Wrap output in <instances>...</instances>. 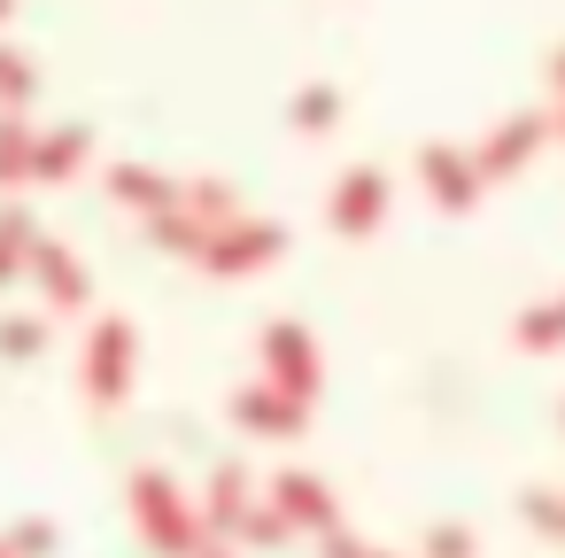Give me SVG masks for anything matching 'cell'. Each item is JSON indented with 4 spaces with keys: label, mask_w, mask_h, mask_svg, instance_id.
I'll return each mask as SVG.
<instances>
[{
    "label": "cell",
    "mask_w": 565,
    "mask_h": 558,
    "mask_svg": "<svg viewBox=\"0 0 565 558\" xmlns=\"http://www.w3.org/2000/svg\"><path fill=\"white\" fill-rule=\"evenodd\" d=\"M132 512H140V527H148L163 550H186V558H194V519H186V504H179V488H171L163 473H140V481H132Z\"/></svg>",
    "instance_id": "1"
},
{
    "label": "cell",
    "mask_w": 565,
    "mask_h": 558,
    "mask_svg": "<svg viewBox=\"0 0 565 558\" xmlns=\"http://www.w3.org/2000/svg\"><path fill=\"white\" fill-rule=\"evenodd\" d=\"M279 249H287L279 225H225V233L202 241V264H210V272H256V264H271Z\"/></svg>",
    "instance_id": "2"
},
{
    "label": "cell",
    "mask_w": 565,
    "mask_h": 558,
    "mask_svg": "<svg viewBox=\"0 0 565 558\" xmlns=\"http://www.w3.org/2000/svg\"><path fill=\"white\" fill-rule=\"evenodd\" d=\"M264 357L279 365V372H271V388H279V396H295V403H302V396L318 388V357H310L302 326H271V334H264Z\"/></svg>",
    "instance_id": "3"
},
{
    "label": "cell",
    "mask_w": 565,
    "mask_h": 558,
    "mask_svg": "<svg viewBox=\"0 0 565 558\" xmlns=\"http://www.w3.org/2000/svg\"><path fill=\"white\" fill-rule=\"evenodd\" d=\"M380 210H387V179H380V171H349L326 218H333L341 233H372V225H380Z\"/></svg>",
    "instance_id": "4"
},
{
    "label": "cell",
    "mask_w": 565,
    "mask_h": 558,
    "mask_svg": "<svg viewBox=\"0 0 565 558\" xmlns=\"http://www.w3.org/2000/svg\"><path fill=\"white\" fill-rule=\"evenodd\" d=\"M279 504V519L287 527H318V535H333V496H326V481H310V473H279V488H271Z\"/></svg>",
    "instance_id": "5"
},
{
    "label": "cell",
    "mask_w": 565,
    "mask_h": 558,
    "mask_svg": "<svg viewBox=\"0 0 565 558\" xmlns=\"http://www.w3.org/2000/svg\"><path fill=\"white\" fill-rule=\"evenodd\" d=\"M125 365H132V326L109 318V326L94 334V372H86V388H94L102 403H117V396H125Z\"/></svg>",
    "instance_id": "6"
},
{
    "label": "cell",
    "mask_w": 565,
    "mask_h": 558,
    "mask_svg": "<svg viewBox=\"0 0 565 558\" xmlns=\"http://www.w3.org/2000/svg\"><path fill=\"white\" fill-rule=\"evenodd\" d=\"M233 419L256 427V434H295V427H302V403L279 396V388H241V396H233Z\"/></svg>",
    "instance_id": "7"
},
{
    "label": "cell",
    "mask_w": 565,
    "mask_h": 558,
    "mask_svg": "<svg viewBox=\"0 0 565 558\" xmlns=\"http://www.w3.org/2000/svg\"><path fill=\"white\" fill-rule=\"evenodd\" d=\"M418 171H426L434 202H449V210H465V202L480 194V171H472L465 156H449V148H426V156H418Z\"/></svg>",
    "instance_id": "8"
},
{
    "label": "cell",
    "mask_w": 565,
    "mask_h": 558,
    "mask_svg": "<svg viewBox=\"0 0 565 558\" xmlns=\"http://www.w3.org/2000/svg\"><path fill=\"white\" fill-rule=\"evenodd\" d=\"M534 140H542V117H511V125L480 148V171H519V164L534 156Z\"/></svg>",
    "instance_id": "9"
},
{
    "label": "cell",
    "mask_w": 565,
    "mask_h": 558,
    "mask_svg": "<svg viewBox=\"0 0 565 558\" xmlns=\"http://www.w3.org/2000/svg\"><path fill=\"white\" fill-rule=\"evenodd\" d=\"M32 264H40V280H47V295H55L63 310H71V303H86V272H78L55 241H40V249H32Z\"/></svg>",
    "instance_id": "10"
},
{
    "label": "cell",
    "mask_w": 565,
    "mask_h": 558,
    "mask_svg": "<svg viewBox=\"0 0 565 558\" xmlns=\"http://www.w3.org/2000/svg\"><path fill=\"white\" fill-rule=\"evenodd\" d=\"M109 187H117V202H148V210H171V187H163L156 171H140V164H117V171H109Z\"/></svg>",
    "instance_id": "11"
},
{
    "label": "cell",
    "mask_w": 565,
    "mask_h": 558,
    "mask_svg": "<svg viewBox=\"0 0 565 558\" xmlns=\"http://www.w3.org/2000/svg\"><path fill=\"white\" fill-rule=\"evenodd\" d=\"M241 512H248V473H241V465H225V473H217V488H210V519H217V527H233Z\"/></svg>",
    "instance_id": "12"
},
{
    "label": "cell",
    "mask_w": 565,
    "mask_h": 558,
    "mask_svg": "<svg viewBox=\"0 0 565 558\" xmlns=\"http://www.w3.org/2000/svg\"><path fill=\"white\" fill-rule=\"evenodd\" d=\"M32 164H40V179H63L71 164H86V133H78V125H71V133H55V140L32 156Z\"/></svg>",
    "instance_id": "13"
},
{
    "label": "cell",
    "mask_w": 565,
    "mask_h": 558,
    "mask_svg": "<svg viewBox=\"0 0 565 558\" xmlns=\"http://www.w3.org/2000/svg\"><path fill=\"white\" fill-rule=\"evenodd\" d=\"M32 164V133H24V117H0V179H17Z\"/></svg>",
    "instance_id": "14"
},
{
    "label": "cell",
    "mask_w": 565,
    "mask_h": 558,
    "mask_svg": "<svg viewBox=\"0 0 565 558\" xmlns=\"http://www.w3.org/2000/svg\"><path fill=\"white\" fill-rule=\"evenodd\" d=\"M333 117H341V94H333V86H310V94L295 102V125H302V133H326Z\"/></svg>",
    "instance_id": "15"
},
{
    "label": "cell",
    "mask_w": 565,
    "mask_h": 558,
    "mask_svg": "<svg viewBox=\"0 0 565 558\" xmlns=\"http://www.w3.org/2000/svg\"><path fill=\"white\" fill-rule=\"evenodd\" d=\"M519 341H526V349H550V341H565V310H557V303H550V310H534V318L519 326Z\"/></svg>",
    "instance_id": "16"
},
{
    "label": "cell",
    "mask_w": 565,
    "mask_h": 558,
    "mask_svg": "<svg viewBox=\"0 0 565 558\" xmlns=\"http://www.w3.org/2000/svg\"><path fill=\"white\" fill-rule=\"evenodd\" d=\"M47 334H40V318H0V349H9V357H32Z\"/></svg>",
    "instance_id": "17"
},
{
    "label": "cell",
    "mask_w": 565,
    "mask_h": 558,
    "mask_svg": "<svg viewBox=\"0 0 565 558\" xmlns=\"http://www.w3.org/2000/svg\"><path fill=\"white\" fill-rule=\"evenodd\" d=\"M426 558H472V535L465 527H434L426 535Z\"/></svg>",
    "instance_id": "18"
},
{
    "label": "cell",
    "mask_w": 565,
    "mask_h": 558,
    "mask_svg": "<svg viewBox=\"0 0 565 558\" xmlns=\"http://www.w3.org/2000/svg\"><path fill=\"white\" fill-rule=\"evenodd\" d=\"M526 519H534V527H550V535H565V504H557L550 488H534V496H526Z\"/></svg>",
    "instance_id": "19"
},
{
    "label": "cell",
    "mask_w": 565,
    "mask_h": 558,
    "mask_svg": "<svg viewBox=\"0 0 565 558\" xmlns=\"http://www.w3.org/2000/svg\"><path fill=\"white\" fill-rule=\"evenodd\" d=\"M326 558H387V550H372V543H349V535H326Z\"/></svg>",
    "instance_id": "20"
},
{
    "label": "cell",
    "mask_w": 565,
    "mask_h": 558,
    "mask_svg": "<svg viewBox=\"0 0 565 558\" xmlns=\"http://www.w3.org/2000/svg\"><path fill=\"white\" fill-rule=\"evenodd\" d=\"M194 558H225V550H210V543H194Z\"/></svg>",
    "instance_id": "21"
},
{
    "label": "cell",
    "mask_w": 565,
    "mask_h": 558,
    "mask_svg": "<svg viewBox=\"0 0 565 558\" xmlns=\"http://www.w3.org/2000/svg\"><path fill=\"white\" fill-rule=\"evenodd\" d=\"M557 86H565V55H557Z\"/></svg>",
    "instance_id": "22"
},
{
    "label": "cell",
    "mask_w": 565,
    "mask_h": 558,
    "mask_svg": "<svg viewBox=\"0 0 565 558\" xmlns=\"http://www.w3.org/2000/svg\"><path fill=\"white\" fill-rule=\"evenodd\" d=\"M0 9H9V0H0Z\"/></svg>",
    "instance_id": "23"
}]
</instances>
